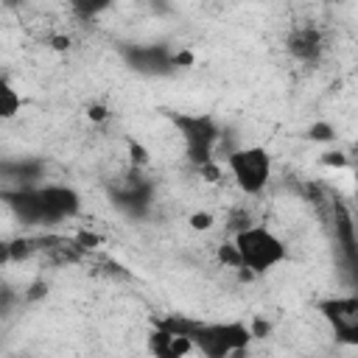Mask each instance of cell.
Segmentation results:
<instances>
[{"label": "cell", "mask_w": 358, "mask_h": 358, "mask_svg": "<svg viewBox=\"0 0 358 358\" xmlns=\"http://www.w3.org/2000/svg\"><path fill=\"white\" fill-rule=\"evenodd\" d=\"M165 324L182 330L193 341V352L201 358H249V347L255 341L252 324L243 319L229 322H185V319H168Z\"/></svg>", "instance_id": "cell-1"}, {"label": "cell", "mask_w": 358, "mask_h": 358, "mask_svg": "<svg viewBox=\"0 0 358 358\" xmlns=\"http://www.w3.org/2000/svg\"><path fill=\"white\" fill-rule=\"evenodd\" d=\"M229 241L238 252L241 268L249 274H268L288 260V243L271 227H266L260 221L229 235Z\"/></svg>", "instance_id": "cell-2"}, {"label": "cell", "mask_w": 358, "mask_h": 358, "mask_svg": "<svg viewBox=\"0 0 358 358\" xmlns=\"http://www.w3.org/2000/svg\"><path fill=\"white\" fill-rule=\"evenodd\" d=\"M224 168L243 196H260L271 179V154L263 145H238L224 157Z\"/></svg>", "instance_id": "cell-3"}, {"label": "cell", "mask_w": 358, "mask_h": 358, "mask_svg": "<svg viewBox=\"0 0 358 358\" xmlns=\"http://www.w3.org/2000/svg\"><path fill=\"white\" fill-rule=\"evenodd\" d=\"M322 316L327 319V324L336 330V336L355 341V330H358V299L355 296H333L324 299L319 305Z\"/></svg>", "instance_id": "cell-4"}, {"label": "cell", "mask_w": 358, "mask_h": 358, "mask_svg": "<svg viewBox=\"0 0 358 358\" xmlns=\"http://www.w3.org/2000/svg\"><path fill=\"white\" fill-rule=\"evenodd\" d=\"M42 221H62L78 213V193L67 185H48L36 190Z\"/></svg>", "instance_id": "cell-5"}, {"label": "cell", "mask_w": 358, "mask_h": 358, "mask_svg": "<svg viewBox=\"0 0 358 358\" xmlns=\"http://www.w3.org/2000/svg\"><path fill=\"white\" fill-rule=\"evenodd\" d=\"M148 352L154 358H187L193 352V341L187 333L171 327V324H157V330L148 336Z\"/></svg>", "instance_id": "cell-6"}, {"label": "cell", "mask_w": 358, "mask_h": 358, "mask_svg": "<svg viewBox=\"0 0 358 358\" xmlns=\"http://www.w3.org/2000/svg\"><path fill=\"white\" fill-rule=\"evenodd\" d=\"M322 48H324V39H322L319 28H313V25H302V28H296V31L288 36V50H291L296 59H302V62L319 59Z\"/></svg>", "instance_id": "cell-7"}, {"label": "cell", "mask_w": 358, "mask_h": 358, "mask_svg": "<svg viewBox=\"0 0 358 358\" xmlns=\"http://www.w3.org/2000/svg\"><path fill=\"white\" fill-rule=\"evenodd\" d=\"M22 109V95L20 90L6 78L0 76V120H14Z\"/></svg>", "instance_id": "cell-8"}, {"label": "cell", "mask_w": 358, "mask_h": 358, "mask_svg": "<svg viewBox=\"0 0 358 358\" xmlns=\"http://www.w3.org/2000/svg\"><path fill=\"white\" fill-rule=\"evenodd\" d=\"M252 224H255V218H252V213L246 210V204L235 207V210L227 215V229H229V235H235V232H241V229H246V227H252Z\"/></svg>", "instance_id": "cell-9"}, {"label": "cell", "mask_w": 358, "mask_h": 358, "mask_svg": "<svg viewBox=\"0 0 358 358\" xmlns=\"http://www.w3.org/2000/svg\"><path fill=\"white\" fill-rule=\"evenodd\" d=\"M215 257H218V263H221L224 268H241V263H238V252H235L232 241H224V243H218V249H215Z\"/></svg>", "instance_id": "cell-10"}, {"label": "cell", "mask_w": 358, "mask_h": 358, "mask_svg": "<svg viewBox=\"0 0 358 358\" xmlns=\"http://www.w3.org/2000/svg\"><path fill=\"white\" fill-rule=\"evenodd\" d=\"M187 224H190V229H193V232H210V229H213V224H215V215H213V213H207V210H196V213H190Z\"/></svg>", "instance_id": "cell-11"}, {"label": "cell", "mask_w": 358, "mask_h": 358, "mask_svg": "<svg viewBox=\"0 0 358 358\" xmlns=\"http://www.w3.org/2000/svg\"><path fill=\"white\" fill-rule=\"evenodd\" d=\"M129 154H131V162H134V168H143V165H148V151L134 140V143H129Z\"/></svg>", "instance_id": "cell-12"}, {"label": "cell", "mask_w": 358, "mask_h": 358, "mask_svg": "<svg viewBox=\"0 0 358 358\" xmlns=\"http://www.w3.org/2000/svg\"><path fill=\"white\" fill-rule=\"evenodd\" d=\"M87 117H90L92 123H101V120L106 117V106H103V103H92V106L87 109Z\"/></svg>", "instance_id": "cell-13"}, {"label": "cell", "mask_w": 358, "mask_h": 358, "mask_svg": "<svg viewBox=\"0 0 358 358\" xmlns=\"http://www.w3.org/2000/svg\"><path fill=\"white\" fill-rule=\"evenodd\" d=\"M324 165H347V159H344V154H324V159H322Z\"/></svg>", "instance_id": "cell-14"}, {"label": "cell", "mask_w": 358, "mask_h": 358, "mask_svg": "<svg viewBox=\"0 0 358 358\" xmlns=\"http://www.w3.org/2000/svg\"><path fill=\"white\" fill-rule=\"evenodd\" d=\"M11 263V249H8V241H0V266Z\"/></svg>", "instance_id": "cell-15"}]
</instances>
